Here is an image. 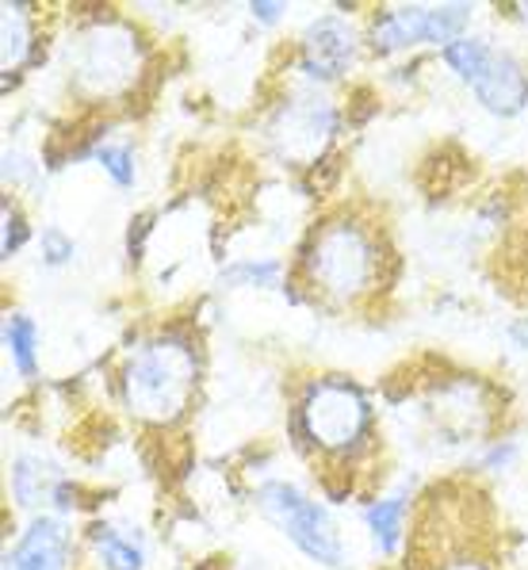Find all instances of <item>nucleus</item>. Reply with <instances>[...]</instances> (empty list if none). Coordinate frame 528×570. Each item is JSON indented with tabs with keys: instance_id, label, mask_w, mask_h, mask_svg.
I'll return each instance as SVG.
<instances>
[{
	"instance_id": "nucleus-7",
	"label": "nucleus",
	"mask_w": 528,
	"mask_h": 570,
	"mask_svg": "<svg viewBox=\"0 0 528 570\" xmlns=\"http://www.w3.org/2000/svg\"><path fill=\"white\" fill-rule=\"evenodd\" d=\"M471 89L482 100V108H490L495 116H517L528 104V73L521 69V61L490 50L487 66L479 69Z\"/></svg>"
},
{
	"instance_id": "nucleus-6",
	"label": "nucleus",
	"mask_w": 528,
	"mask_h": 570,
	"mask_svg": "<svg viewBox=\"0 0 528 570\" xmlns=\"http://www.w3.org/2000/svg\"><path fill=\"white\" fill-rule=\"evenodd\" d=\"M471 20V4H413V8H394L383 20H375L372 28V47L375 50H399L410 42H444L452 47L456 35L463 31V23Z\"/></svg>"
},
{
	"instance_id": "nucleus-12",
	"label": "nucleus",
	"mask_w": 528,
	"mask_h": 570,
	"mask_svg": "<svg viewBox=\"0 0 528 570\" xmlns=\"http://www.w3.org/2000/svg\"><path fill=\"white\" fill-rule=\"evenodd\" d=\"M12 490L20 498V505H35V502H47L55 494V468L39 460H20L12 468Z\"/></svg>"
},
{
	"instance_id": "nucleus-14",
	"label": "nucleus",
	"mask_w": 528,
	"mask_h": 570,
	"mask_svg": "<svg viewBox=\"0 0 528 570\" xmlns=\"http://www.w3.org/2000/svg\"><path fill=\"white\" fill-rule=\"evenodd\" d=\"M4 341H8V353H12L16 367L20 375H35V322L28 314H12L4 326Z\"/></svg>"
},
{
	"instance_id": "nucleus-5",
	"label": "nucleus",
	"mask_w": 528,
	"mask_h": 570,
	"mask_svg": "<svg viewBox=\"0 0 528 570\" xmlns=\"http://www.w3.org/2000/svg\"><path fill=\"white\" fill-rule=\"evenodd\" d=\"M261 505L303 556H311L314 563H325V567L341 563L338 529H333L330 517H325L311 498H303L295 487H287V482H268V487H261Z\"/></svg>"
},
{
	"instance_id": "nucleus-21",
	"label": "nucleus",
	"mask_w": 528,
	"mask_h": 570,
	"mask_svg": "<svg viewBox=\"0 0 528 570\" xmlns=\"http://www.w3.org/2000/svg\"><path fill=\"white\" fill-rule=\"evenodd\" d=\"M253 16L264 23H276L280 20V4H272V0H261V4H253Z\"/></svg>"
},
{
	"instance_id": "nucleus-10",
	"label": "nucleus",
	"mask_w": 528,
	"mask_h": 570,
	"mask_svg": "<svg viewBox=\"0 0 528 570\" xmlns=\"http://www.w3.org/2000/svg\"><path fill=\"white\" fill-rule=\"evenodd\" d=\"M333 127H338V116L333 108H325L319 100L306 104H292L284 111V122H280V142H284L287 154H299L303 161H314L322 154V146L330 142Z\"/></svg>"
},
{
	"instance_id": "nucleus-2",
	"label": "nucleus",
	"mask_w": 528,
	"mask_h": 570,
	"mask_svg": "<svg viewBox=\"0 0 528 570\" xmlns=\"http://www.w3.org/2000/svg\"><path fill=\"white\" fill-rule=\"evenodd\" d=\"M303 265L314 292H325L333 299H356L380 276V245L364 226L330 223L314 234Z\"/></svg>"
},
{
	"instance_id": "nucleus-11",
	"label": "nucleus",
	"mask_w": 528,
	"mask_h": 570,
	"mask_svg": "<svg viewBox=\"0 0 528 570\" xmlns=\"http://www.w3.org/2000/svg\"><path fill=\"white\" fill-rule=\"evenodd\" d=\"M402 517H407V502L402 498H380L368 505V529L375 537V548L394 551L402 540Z\"/></svg>"
},
{
	"instance_id": "nucleus-17",
	"label": "nucleus",
	"mask_w": 528,
	"mask_h": 570,
	"mask_svg": "<svg viewBox=\"0 0 528 570\" xmlns=\"http://www.w3.org/2000/svg\"><path fill=\"white\" fill-rule=\"evenodd\" d=\"M223 279H231V284H276L280 265L276 261H245V265L226 268Z\"/></svg>"
},
{
	"instance_id": "nucleus-4",
	"label": "nucleus",
	"mask_w": 528,
	"mask_h": 570,
	"mask_svg": "<svg viewBox=\"0 0 528 570\" xmlns=\"http://www.w3.org/2000/svg\"><path fill=\"white\" fill-rule=\"evenodd\" d=\"M299 425L322 452H352L368 436V402L349 380H319L303 394Z\"/></svg>"
},
{
	"instance_id": "nucleus-23",
	"label": "nucleus",
	"mask_w": 528,
	"mask_h": 570,
	"mask_svg": "<svg viewBox=\"0 0 528 570\" xmlns=\"http://www.w3.org/2000/svg\"><path fill=\"white\" fill-rule=\"evenodd\" d=\"M514 341H517L521 348H528V318H525V322H517V326H514Z\"/></svg>"
},
{
	"instance_id": "nucleus-13",
	"label": "nucleus",
	"mask_w": 528,
	"mask_h": 570,
	"mask_svg": "<svg viewBox=\"0 0 528 570\" xmlns=\"http://www.w3.org/2000/svg\"><path fill=\"white\" fill-rule=\"evenodd\" d=\"M92 537H96V548H100L108 570H143V548H138L135 540L119 537V532L108 529V524H100Z\"/></svg>"
},
{
	"instance_id": "nucleus-20",
	"label": "nucleus",
	"mask_w": 528,
	"mask_h": 570,
	"mask_svg": "<svg viewBox=\"0 0 528 570\" xmlns=\"http://www.w3.org/2000/svg\"><path fill=\"white\" fill-rule=\"evenodd\" d=\"M42 245H47V261H50V265H61V261L74 257V242L61 238L58 230H47V234H42Z\"/></svg>"
},
{
	"instance_id": "nucleus-3",
	"label": "nucleus",
	"mask_w": 528,
	"mask_h": 570,
	"mask_svg": "<svg viewBox=\"0 0 528 570\" xmlns=\"http://www.w3.org/2000/svg\"><path fill=\"white\" fill-rule=\"evenodd\" d=\"M69 66H74V81L81 92L116 96L135 85L143 47H138V35L123 23H96L69 50Z\"/></svg>"
},
{
	"instance_id": "nucleus-16",
	"label": "nucleus",
	"mask_w": 528,
	"mask_h": 570,
	"mask_svg": "<svg viewBox=\"0 0 528 570\" xmlns=\"http://www.w3.org/2000/svg\"><path fill=\"white\" fill-rule=\"evenodd\" d=\"M28 4H4V66L12 69L16 61L28 55Z\"/></svg>"
},
{
	"instance_id": "nucleus-1",
	"label": "nucleus",
	"mask_w": 528,
	"mask_h": 570,
	"mask_svg": "<svg viewBox=\"0 0 528 570\" xmlns=\"http://www.w3.org/2000/svg\"><path fill=\"white\" fill-rule=\"evenodd\" d=\"M199 361L192 341L184 337H157L130 353L123 367V399L130 414L149 425H173L188 410L196 394Z\"/></svg>"
},
{
	"instance_id": "nucleus-9",
	"label": "nucleus",
	"mask_w": 528,
	"mask_h": 570,
	"mask_svg": "<svg viewBox=\"0 0 528 570\" xmlns=\"http://www.w3.org/2000/svg\"><path fill=\"white\" fill-rule=\"evenodd\" d=\"M69 563V532L55 517H39L4 559V570H66Z\"/></svg>"
},
{
	"instance_id": "nucleus-22",
	"label": "nucleus",
	"mask_w": 528,
	"mask_h": 570,
	"mask_svg": "<svg viewBox=\"0 0 528 570\" xmlns=\"http://www.w3.org/2000/svg\"><path fill=\"white\" fill-rule=\"evenodd\" d=\"M440 570H487L479 563V559H452L448 567H440Z\"/></svg>"
},
{
	"instance_id": "nucleus-19",
	"label": "nucleus",
	"mask_w": 528,
	"mask_h": 570,
	"mask_svg": "<svg viewBox=\"0 0 528 570\" xmlns=\"http://www.w3.org/2000/svg\"><path fill=\"white\" fill-rule=\"evenodd\" d=\"M28 242V226L16 210H4V257H12L20 245Z\"/></svg>"
},
{
	"instance_id": "nucleus-15",
	"label": "nucleus",
	"mask_w": 528,
	"mask_h": 570,
	"mask_svg": "<svg viewBox=\"0 0 528 570\" xmlns=\"http://www.w3.org/2000/svg\"><path fill=\"white\" fill-rule=\"evenodd\" d=\"M487 58H490V47L482 39H456L452 47H444L448 69H452L456 77H463L468 85L479 77V69L487 66Z\"/></svg>"
},
{
	"instance_id": "nucleus-18",
	"label": "nucleus",
	"mask_w": 528,
	"mask_h": 570,
	"mask_svg": "<svg viewBox=\"0 0 528 570\" xmlns=\"http://www.w3.org/2000/svg\"><path fill=\"white\" fill-rule=\"evenodd\" d=\"M96 161L111 173V180H116L119 188H130V180H135V161H130L127 146H104V150L96 154Z\"/></svg>"
},
{
	"instance_id": "nucleus-8",
	"label": "nucleus",
	"mask_w": 528,
	"mask_h": 570,
	"mask_svg": "<svg viewBox=\"0 0 528 570\" xmlns=\"http://www.w3.org/2000/svg\"><path fill=\"white\" fill-rule=\"evenodd\" d=\"M352 55H356V39H352L349 23H341L338 16L319 20L303 39V69L319 81H333V77L345 73Z\"/></svg>"
}]
</instances>
